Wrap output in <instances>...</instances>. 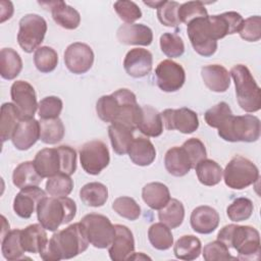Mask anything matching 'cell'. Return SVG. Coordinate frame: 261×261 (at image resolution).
Wrapping results in <instances>:
<instances>
[{
	"instance_id": "9a60e30c",
	"label": "cell",
	"mask_w": 261,
	"mask_h": 261,
	"mask_svg": "<svg viewBox=\"0 0 261 261\" xmlns=\"http://www.w3.org/2000/svg\"><path fill=\"white\" fill-rule=\"evenodd\" d=\"M94 52L92 48L81 42L70 44L64 52V63L67 69L74 74L87 72L93 65Z\"/></svg>"
},
{
	"instance_id": "b9f144b4",
	"label": "cell",
	"mask_w": 261,
	"mask_h": 261,
	"mask_svg": "<svg viewBox=\"0 0 261 261\" xmlns=\"http://www.w3.org/2000/svg\"><path fill=\"white\" fill-rule=\"evenodd\" d=\"M34 63L39 71L43 73L51 72L57 66L58 54L51 47H39L34 54Z\"/></svg>"
},
{
	"instance_id": "11a10c76",
	"label": "cell",
	"mask_w": 261,
	"mask_h": 261,
	"mask_svg": "<svg viewBox=\"0 0 261 261\" xmlns=\"http://www.w3.org/2000/svg\"><path fill=\"white\" fill-rule=\"evenodd\" d=\"M185 151L187 152V154L189 155L192 165L195 168L196 164L205 159L207 156V152H206V148L203 144V142L197 138H191L188 139L181 146Z\"/></svg>"
},
{
	"instance_id": "5bb4252c",
	"label": "cell",
	"mask_w": 261,
	"mask_h": 261,
	"mask_svg": "<svg viewBox=\"0 0 261 261\" xmlns=\"http://www.w3.org/2000/svg\"><path fill=\"white\" fill-rule=\"evenodd\" d=\"M162 121L167 129H176L182 134H192L199 127L198 115L190 108L165 109L161 113Z\"/></svg>"
},
{
	"instance_id": "d6986e66",
	"label": "cell",
	"mask_w": 261,
	"mask_h": 261,
	"mask_svg": "<svg viewBox=\"0 0 261 261\" xmlns=\"http://www.w3.org/2000/svg\"><path fill=\"white\" fill-rule=\"evenodd\" d=\"M153 65V56L151 52L144 48L130 49L123 60V67L126 73L133 77L139 79L150 73Z\"/></svg>"
},
{
	"instance_id": "ba28073f",
	"label": "cell",
	"mask_w": 261,
	"mask_h": 261,
	"mask_svg": "<svg viewBox=\"0 0 261 261\" xmlns=\"http://www.w3.org/2000/svg\"><path fill=\"white\" fill-rule=\"evenodd\" d=\"M222 174L225 185L233 190H243L259 178L258 167L251 160L240 155L230 159Z\"/></svg>"
},
{
	"instance_id": "cb8c5ba5",
	"label": "cell",
	"mask_w": 261,
	"mask_h": 261,
	"mask_svg": "<svg viewBox=\"0 0 261 261\" xmlns=\"http://www.w3.org/2000/svg\"><path fill=\"white\" fill-rule=\"evenodd\" d=\"M218 212L210 206H199L191 214L190 222L192 228L201 234H208L214 231L219 224Z\"/></svg>"
},
{
	"instance_id": "e575fe53",
	"label": "cell",
	"mask_w": 261,
	"mask_h": 261,
	"mask_svg": "<svg viewBox=\"0 0 261 261\" xmlns=\"http://www.w3.org/2000/svg\"><path fill=\"white\" fill-rule=\"evenodd\" d=\"M199 181L204 186H215L220 182L223 170L221 166L212 159H203L195 166Z\"/></svg>"
},
{
	"instance_id": "52a82bcc",
	"label": "cell",
	"mask_w": 261,
	"mask_h": 261,
	"mask_svg": "<svg viewBox=\"0 0 261 261\" xmlns=\"http://www.w3.org/2000/svg\"><path fill=\"white\" fill-rule=\"evenodd\" d=\"M218 136L227 142H256L260 138V119L252 114H231L219 125Z\"/></svg>"
},
{
	"instance_id": "4fadbf2b",
	"label": "cell",
	"mask_w": 261,
	"mask_h": 261,
	"mask_svg": "<svg viewBox=\"0 0 261 261\" xmlns=\"http://www.w3.org/2000/svg\"><path fill=\"white\" fill-rule=\"evenodd\" d=\"M155 75L158 88L167 93L178 91L186 81L184 67L170 59H165L157 65Z\"/></svg>"
},
{
	"instance_id": "680465c9",
	"label": "cell",
	"mask_w": 261,
	"mask_h": 261,
	"mask_svg": "<svg viewBox=\"0 0 261 261\" xmlns=\"http://www.w3.org/2000/svg\"><path fill=\"white\" fill-rule=\"evenodd\" d=\"M130 259H150L148 256H146V255H144L143 253H133L132 255H130V257L128 258V260H130Z\"/></svg>"
},
{
	"instance_id": "484cf974",
	"label": "cell",
	"mask_w": 261,
	"mask_h": 261,
	"mask_svg": "<svg viewBox=\"0 0 261 261\" xmlns=\"http://www.w3.org/2000/svg\"><path fill=\"white\" fill-rule=\"evenodd\" d=\"M48 242L46 229L40 223H34L21 229L20 243L25 252L40 254L46 248Z\"/></svg>"
},
{
	"instance_id": "bcb514c9",
	"label": "cell",
	"mask_w": 261,
	"mask_h": 261,
	"mask_svg": "<svg viewBox=\"0 0 261 261\" xmlns=\"http://www.w3.org/2000/svg\"><path fill=\"white\" fill-rule=\"evenodd\" d=\"M161 51L169 58H176L184 54L185 44L182 39L172 33H165L160 37Z\"/></svg>"
},
{
	"instance_id": "c3c4849f",
	"label": "cell",
	"mask_w": 261,
	"mask_h": 261,
	"mask_svg": "<svg viewBox=\"0 0 261 261\" xmlns=\"http://www.w3.org/2000/svg\"><path fill=\"white\" fill-rule=\"evenodd\" d=\"M177 14L180 23L184 22L186 24L195 18L208 16L205 5L201 1H189L180 4Z\"/></svg>"
},
{
	"instance_id": "8d00e7d4",
	"label": "cell",
	"mask_w": 261,
	"mask_h": 261,
	"mask_svg": "<svg viewBox=\"0 0 261 261\" xmlns=\"http://www.w3.org/2000/svg\"><path fill=\"white\" fill-rule=\"evenodd\" d=\"M82 202L90 207H101L108 199V189L105 185L93 181L86 184L80 191Z\"/></svg>"
},
{
	"instance_id": "4316f807",
	"label": "cell",
	"mask_w": 261,
	"mask_h": 261,
	"mask_svg": "<svg viewBox=\"0 0 261 261\" xmlns=\"http://www.w3.org/2000/svg\"><path fill=\"white\" fill-rule=\"evenodd\" d=\"M137 128L146 137H159L163 132L161 113L152 106H142Z\"/></svg>"
},
{
	"instance_id": "ac0fdd59",
	"label": "cell",
	"mask_w": 261,
	"mask_h": 261,
	"mask_svg": "<svg viewBox=\"0 0 261 261\" xmlns=\"http://www.w3.org/2000/svg\"><path fill=\"white\" fill-rule=\"evenodd\" d=\"M115 236L108 247L109 257L113 261L128 260L135 251V240L132 230L122 224H115Z\"/></svg>"
},
{
	"instance_id": "ee69618b",
	"label": "cell",
	"mask_w": 261,
	"mask_h": 261,
	"mask_svg": "<svg viewBox=\"0 0 261 261\" xmlns=\"http://www.w3.org/2000/svg\"><path fill=\"white\" fill-rule=\"evenodd\" d=\"M254 210L253 202L248 198H237L226 208V214L231 221L240 222L251 217Z\"/></svg>"
},
{
	"instance_id": "6f0895ef",
	"label": "cell",
	"mask_w": 261,
	"mask_h": 261,
	"mask_svg": "<svg viewBox=\"0 0 261 261\" xmlns=\"http://www.w3.org/2000/svg\"><path fill=\"white\" fill-rule=\"evenodd\" d=\"M163 1H144V4L152 7V8H158Z\"/></svg>"
},
{
	"instance_id": "3957f363",
	"label": "cell",
	"mask_w": 261,
	"mask_h": 261,
	"mask_svg": "<svg viewBox=\"0 0 261 261\" xmlns=\"http://www.w3.org/2000/svg\"><path fill=\"white\" fill-rule=\"evenodd\" d=\"M217 240L234 249L238 260H258L260 257V234L253 226L227 224L218 231Z\"/></svg>"
},
{
	"instance_id": "6da1fadb",
	"label": "cell",
	"mask_w": 261,
	"mask_h": 261,
	"mask_svg": "<svg viewBox=\"0 0 261 261\" xmlns=\"http://www.w3.org/2000/svg\"><path fill=\"white\" fill-rule=\"evenodd\" d=\"M96 111L101 120L121 123L133 129L137 128L141 106L136 95L128 89H118L110 95H104L96 103Z\"/></svg>"
},
{
	"instance_id": "83f0119b",
	"label": "cell",
	"mask_w": 261,
	"mask_h": 261,
	"mask_svg": "<svg viewBox=\"0 0 261 261\" xmlns=\"http://www.w3.org/2000/svg\"><path fill=\"white\" fill-rule=\"evenodd\" d=\"M164 165L168 173L173 176H184L194 168L191 159L182 147H172L164 156Z\"/></svg>"
},
{
	"instance_id": "5b68a950",
	"label": "cell",
	"mask_w": 261,
	"mask_h": 261,
	"mask_svg": "<svg viewBox=\"0 0 261 261\" xmlns=\"http://www.w3.org/2000/svg\"><path fill=\"white\" fill-rule=\"evenodd\" d=\"M76 214V204L68 197H44L37 206L39 223L49 231L70 222Z\"/></svg>"
},
{
	"instance_id": "ab89813d",
	"label": "cell",
	"mask_w": 261,
	"mask_h": 261,
	"mask_svg": "<svg viewBox=\"0 0 261 261\" xmlns=\"http://www.w3.org/2000/svg\"><path fill=\"white\" fill-rule=\"evenodd\" d=\"M40 140L48 145H54L62 141L64 137V125L62 120L57 118L40 119Z\"/></svg>"
},
{
	"instance_id": "e0dca14e",
	"label": "cell",
	"mask_w": 261,
	"mask_h": 261,
	"mask_svg": "<svg viewBox=\"0 0 261 261\" xmlns=\"http://www.w3.org/2000/svg\"><path fill=\"white\" fill-rule=\"evenodd\" d=\"M244 22L243 16L236 11H228L217 15H208V25L212 38L217 41L227 35L240 32Z\"/></svg>"
},
{
	"instance_id": "d4e9b609",
	"label": "cell",
	"mask_w": 261,
	"mask_h": 261,
	"mask_svg": "<svg viewBox=\"0 0 261 261\" xmlns=\"http://www.w3.org/2000/svg\"><path fill=\"white\" fill-rule=\"evenodd\" d=\"M201 76L205 86L216 93L225 92L230 85V74L220 64H210L201 68Z\"/></svg>"
},
{
	"instance_id": "f35d334b",
	"label": "cell",
	"mask_w": 261,
	"mask_h": 261,
	"mask_svg": "<svg viewBox=\"0 0 261 261\" xmlns=\"http://www.w3.org/2000/svg\"><path fill=\"white\" fill-rule=\"evenodd\" d=\"M20 232L21 229L9 230L1 239V251L3 257L6 260L15 261L25 258L23 257L25 251L23 250L20 243Z\"/></svg>"
},
{
	"instance_id": "7bdbcfd3",
	"label": "cell",
	"mask_w": 261,
	"mask_h": 261,
	"mask_svg": "<svg viewBox=\"0 0 261 261\" xmlns=\"http://www.w3.org/2000/svg\"><path fill=\"white\" fill-rule=\"evenodd\" d=\"M73 189V180L70 175L58 173L48 178L46 182V192L52 197H67Z\"/></svg>"
},
{
	"instance_id": "ffe728a7",
	"label": "cell",
	"mask_w": 261,
	"mask_h": 261,
	"mask_svg": "<svg viewBox=\"0 0 261 261\" xmlns=\"http://www.w3.org/2000/svg\"><path fill=\"white\" fill-rule=\"evenodd\" d=\"M46 197V193L38 186L21 189L13 200V210L21 218H30L37 210L39 202Z\"/></svg>"
},
{
	"instance_id": "836d02e7",
	"label": "cell",
	"mask_w": 261,
	"mask_h": 261,
	"mask_svg": "<svg viewBox=\"0 0 261 261\" xmlns=\"http://www.w3.org/2000/svg\"><path fill=\"white\" fill-rule=\"evenodd\" d=\"M22 69V60L12 48H3L0 51V74L5 80L15 79Z\"/></svg>"
},
{
	"instance_id": "603a6c76",
	"label": "cell",
	"mask_w": 261,
	"mask_h": 261,
	"mask_svg": "<svg viewBox=\"0 0 261 261\" xmlns=\"http://www.w3.org/2000/svg\"><path fill=\"white\" fill-rule=\"evenodd\" d=\"M116 37L124 45L149 46L153 41L152 30L143 23H125L120 25Z\"/></svg>"
},
{
	"instance_id": "30bf717a",
	"label": "cell",
	"mask_w": 261,
	"mask_h": 261,
	"mask_svg": "<svg viewBox=\"0 0 261 261\" xmlns=\"http://www.w3.org/2000/svg\"><path fill=\"white\" fill-rule=\"evenodd\" d=\"M46 32L47 22L42 16L35 13L25 14L19 20L17 34L18 45L24 52L32 53L41 45Z\"/></svg>"
},
{
	"instance_id": "9f6ffc18",
	"label": "cell",
	"mask_w": 261,
	"mask_h": 261,
	"mask_svg": "<svg viewBox=\"0 0 261 261\" xmlns=\"http://www.w3.org/2000/svg\"><path fill=\"white\" fill-rule=\"evenodd\" d=\"M0 21L4 22L9 19L13 14V5L10 1H1L0 2Z\"/></svg>"
},
{
	"instance_id": "d6a6232c",
	"label": "cell",
	"mask_w": 261,
	"mask_h": 261,
	"mask_svg": "<svg viewBox=\"0 0 261 261\" xmlns=\"http://www.w3.org/2000/svg\"><path fill=\"white\" fill-rule=\"evenodd\" d=\"M22 119L21 114L13 103H4L1 106V119H0V137L2 143L11 140V137Z\"/></svg>"
},
{
	"instance_id": "8992f818",
	"label": "cell",
	"mask_w": 261,
	"mask_h": 261,
	"mask_svg": "<svg viewBox=\"0 0 261 261\" xmlns=\"http://www.w3.org/2000/svg\"><path fill=\"white\" fill-rule=\"evenodd\" d=\"M231 75L237 100L241 108L247 112H256L261 108V90L249 68L244 64H237L231 69Z\"/></svg>"
},
{
	"instance_id": "277c9868",
	"label": "cell",
	"mask_w": 261,
	"mask_h": 261,
	"mask_svg": "<svg viewBox=\"0 0 261 261\" xmlns=\"http://www.w3.org/2000/svg\"><path fill=\"white\" fill-rule=\"evenodd\" d=\"M34 164L43 178H49L58 173L71 175L76 169V152L73 148L65 145L44 148L36 154Z\"/></svg>"
},
{
	"instance_id": "1f68e13d",
	"label": "cell",
	"mask_w": 261,
	"mask_h": 261,
	"mask_svg": "<svg viewBox=\"0 0 261 261\" xmlns=\"http://www.w3.org/2000/svg\"><path fill=\"white\" fill-rule=\"evenodd\" d=\"M43 177L37 171L34 161H25L18 164L12 173V182L18 189L39 186Z\"/></svg>"
},
{
	"instance_id": "f546056e",
	"label": "cell",
	"mask_w": 261,
	"mask_h": 261,
	"mask_svg": "<svg viewBox=\"0 0 261 261\" xmlns=\"http://www.w3.org/2000/svg\"><path fill=\"white\" fill-rule=\"evenodd\" d=\"M134 130L132 127L121 123H111L108 127L113 151L118 155H124L128 152L130 144L134 141Z\"/></svg>"
},
{
	"instance_id": "4dcf8cb0",
	"label": "cell",
	"mask_w": 261,
	"mask_h": 261,
	"mask_svg": "<svg viewBox=\"0 0 261 261\" xmlns=\"http://www.w3.org/2000/svg\"><path fill=\"white\" fill-rule=\"evenodd\" d=\"M142 198L153 210H160L171 199L168 188L164 184L158 181L145 185L142 190Z\"/></svg>"
},
{
	"instance_id": "44dd1931",
	"label": "cell",
	"mask_w": 261,
	"mask_h": 261,
	"mask_svg": "<svg viewBox=\"0 0 261 261\" xmlns=\"http://www.w3.org/2000/svg\"><path fill=\"white\" fill-rule=\"evenodd\" d=\"M39 4L50 9L54 21L65 30H74L81 23L79 11L64 1H39Z\"/></svg>"
},
{
	"instance_id": "2e32d148",
	"label": "cell",
	"mask_w": 261,
	"mask_h": 261,
	"mask_svg": "<svg viewBox=\"0 0 261 261\" xmlns=\"http://www.w3.org/2000/svg\"><path fill=\"white\" fill-rule=\"evenodd\" d=\"M10 95L22 118L34 117L39 104L35 89L30 83L25 81L14 82L10 88Z\"/></svg>"
},
{
	"instance_id": "7dc6e473",
	"label": "cell",
	"mask_w": 261,
	"mask_h": 261,
	"mask_svg": "<svg viewBox=\"0 0 261 261\" xmlns=\"http://www.w3.org/2000/svg\"><path fill=\"white\" fill-rule=\"evenodd\" d=\"M180 4L176 1H163L157 8V16L159 21L165 27L175 28L180 24L178 19V8Z\"/></svg>"
},
{
	"instance_id": "7c38bea8",
	"label": "cell",
	"mask_w": 261,
	"mask_h": 261,
	"mask_svg": "<svg viewBox=\"0 0 261 261\" xmlns=\"http://www.w3.org/2000/svg\"><path fill=\"white\" fill-rule=\"evenodd\" d=\"M187 33L194 50L201 56H212L217 50V41L212 38L208 16L198 17L187 24Z\"/></svg>"
},
{
	"instance_id": "7a4b0ae2",
	"label": "cell",
	"mask_w": 261,
	"mask_h": 261,
	"mask_svg": "<svg viewBox=\"0 0 261 261\" xmlns=\"http://www.w3.org/2000/svg\"><path fill=\"white\" fill-rule=\"evenodd\" d=\"M89 244L82 223H73L55 232L40 253V257L45 261L71 259L85 252Z\"/></svg>"
},
{
	"instance_id": "816d5d0a",
	"label": "cell",
	"mask_w": 261,
	"mask_h": 261,
	"mask_svg": "<svg viewBox=\"0 0 261 261\" xmlns=\"http://www.w3.org/2000/svg\"><path fill=\"white\" fill-rule=\"evenodd\" d=\"M63 107L62 100L56 96H48L43 98L38 105V112L41 119L57 118Z\"/></svg>"
},
{
	"instance_id": "f907efd6",
	"label": "cell",
	"mask_w": 261,
	"mask_h": 261,
	"mask_svg": "<svg viewBox=\"0 0 261 261\" xmlns=\"http://www.w3.org/2000/svg\"><path fill=\"white\" fill-rule=\"evenodd\" d=\"M203 258L206 261H220V260H238V257L230 255L228 248L220 241H213L208 243L203 249Z\"/></svg>"
},
{
	"instance_id": "d590c367",
	"label": "cell",
	"mask_w": 261,
	"mask_h": 261,
	"mask_svg": "<svg viewBox=\"0 0 261 261\" xmlns=\"http://www.w3.org/2000/svg\"><path fill=\"white\" fill-rule=\"evenodd\" d=\"M202 250L201 241L192 234L180 237L173 246V253L177 259L180 260H195L197 259Z\"/></svg>"
},
{
	"instance_id": "681fc988",
	"label": "cell",
	"mask_w": 261,
	"mask_h": 261,
	"mask_svg": "<svg viewBox=\"0 0 261 261\" xmlns=\"http://www.w3.org/2000/svg\"><path fill=\"white\" fill-rule=\"evenodd\" d=\"M231 114L232 111L229 105L225 102H219L205 112L204 119L209 126L218 128L219 125L223 123Z\"/></svg>"
},
{
	"instance_id": "9c48e42d",
	"label": "cell",
	"mask_w": 261,
	"mask_h": 261,
	"mask_svg": "<svg viewBox=\"0 0 261 261\" xmlns=\"http://www.w3.org/2000/svg\"><path fill=\"white\" fill-rule=\"evenodd\" d=\"M81 223L91 245L98 249H105L110 246L115 236V227L108 217L90 213L82 218Z\"/></svg>"
},
{
	"instance_id": "db71d44e",
	"label": "cell",
	"mask_w": 261,
	"mask_h": 261,
	"mask_svg": "<svg viewBox=\"0 0 261 261\" xmlns=\"http://www.w3.org/2000/svg\"><path fill=\"white\" fill-rule=\"evenodd\" d=\"M239 34L240 37L245 41H259L261 38V17L259 15H254L244 19Z\"/></svg>"
},
{
	"instance_id": "f6af8a7d",
	"label": "cell",
	"mask_w": 261,
	"mask_h": 261,
	"mask_svg": "<svg viewBox=\"0 0 261 261\" xmlns=\"http://www.w3.org/2000/svg\"><path fill=\"white\" fill-rule=\"evenodd\" d=\"M112 209L121 217L128 220H137L141 215V207L130 197H118L112 203Z\"/></svg>"
},
{
	"instance_id": "7402d4cb",
	"label": "cell",
	"mask_w": 261,
	"mask_h": 261,
	"mask_svg": "<svg viewBox=\"0 0 261 261\" xmlns=\"http://www.w3.org/2000/svg\"><path fill=\"white\" fill-rule=\"evenodd\" d=\"M38 140H40V122L34 117L22 118L11 137L13 146L20 151L29 150Z\"/></svg>"
},
{
	"instance_id": "f1b7e54d",
	"label": "cell",
	"mask_w": 261,
	"mask_h": 261,
	"mask_svg": "<svg viewBox=\"0 0 261 261\" xmlns=\"http://www.w3.org/2000/svg\"><path fill=\"white\" fill-rule=\"evenodd\" d=\"M127 154L136 165L148 166L156 158V149L149 139L138 137L130 144Z\"/></svg>"
},
{
	"instance_id": "60d3db41",
	"label": "cell",
	"mask_w": 261,
	"mask_h": 261,
	"mask_svg": "<svg viewBox=\"0 0 261 261\" xmlns=\"http://www.w3.org/2000/svg\"><path fill=\"white\" fill-rule=\"evenodd\" d=\"M150 244L157 250H168L173 245V236L170 228L162 222L152 224L148 230Z\"/></svg>"
},
{
	"instance_id": "8fae6325",
	"label": "cell",
	"mask_w": 261,
	"mask_h": 261,
	"mask_svg": "<svg viewBox=\"0 0 261 261\" xmlns=\"http://www.w3.org/2000/svg\"><path fill=\"white\" fill-rule=\"evenodd\" d=\"M80 161L83 169L92 175L99 174L110 161L109 150L106 144L99 140L85 143L80 149Z\"/></svg>"
},
{
	"instance_id": "f5cc1de1",
	"label": "cell",
	"mask_w": 261,
	"mask_h": 261,
	"mask_svg": "<svg viewBox=\"0 0 261 261\" xmlns=\"http://www.w3.org/2000/svg\"><path fill=\"white\" fill-rule=\"evenodd\" d=\"M113 7L119 18L126 23H133L142 17L141 9L133 1L119 0L114 3Z\"/></svg>"
},
{
	"instance_id": "74e56055",
	"label": "cell",
	"mask_w": 261,
	"mask_h": 261,
	"mask_svg": "<svg viewBox=\"0 0 261 261\" xmlns=\"http://www.w3.org/2000/svg\"><path fill=\"white\" fill-rule=\"evenodd\" d=\"M158 218L160 222L169 228L178 227L185 218V207L177 199H170L168 203L159 210Z\"/></svg>"
}]
</instances>
